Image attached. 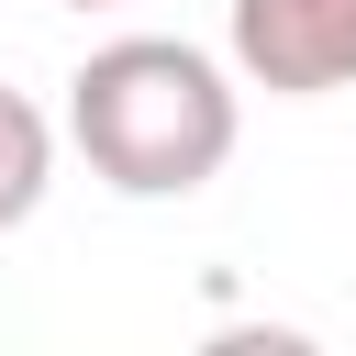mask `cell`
<instances>
[{
    "mask_svg": "<svg viewBox=\"0 0 356 356\" xmlns=\"http://www.w3.org/2000/svg\"><path fill=\"white\" fill-rule=\"evenodd\" d=\"M245 100L222 78V56L178 44V33H122L67 78V145L89 156L100 189L122 200H189L234 167Z\"/></svg>",
    "mask_w": 356,
    "mask_h": 356,
    "instance_id": "1",
    "label": "cell"
},
{
    "mask_svg": "<svg viewBox=\"0 0 356 356\" xmlns=\"http://www.w3.org/2000/svg\"><path fill=\"white\" fill-rule=\"evenodd\" d=\"M234 67L267 100L356 89V0H234Z\"/></svg>",
    "mask_w": 356,
    "mask_h": 356,
    "instance_id": "2",
    "label": "cell"
},
{
    "mask_svg": "<svg viewBox=\"0 0 356 356\" xmlns=\"http://www.w3.org/2000/svg\"><path fill=\"white\" fill-rule=\"evenodd\" d=\"M44 189H56V122L22 89H0V234H22L44 211Z\"/></svg>",
    "mask_w": 356,
    "mask_h": 356,
    "instance_id": "3",
    "label": "cell"
},
{
    "mask_svg": "<svg viewBox=\"0 0 356 356\" xmlns=\"http://www.w3.org/2000/svg\"><path fill=\"white\" fill-rule=\"evenodd\" d=\"M56 11H111V0H56Z\"/></svg>",
    "mask_w": 356,
    "mask_h": 356,
    "instance_id": "4",
    "label": "cell"
}]
</instances>
